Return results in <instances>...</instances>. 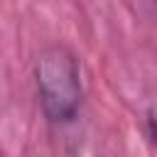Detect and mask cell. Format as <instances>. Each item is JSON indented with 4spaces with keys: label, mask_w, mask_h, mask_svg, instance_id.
<instances>
[{
    "label": "cell",
    "mask_w": 157,
    "mask_h": 157,
    "mask_svg": "<svg viewBox=\"0 0 157 157\" xmlns=\"http://www.w3.org/2000/svg\"><path fill=\"white\" fill-rule=\"evenodd\" d=\"M155 142H157V125H155Z\"/></svg>",
    "instance_id": "obj_2"
},
{
    "label": "cell",
    "mask_w": 157,
    "mask_h": 157,
    "mask_svg": "<svg viewBox=\"0 0 157 157\" xmlns=\"http://www.w3.org/2000/svg\"><path fill=\"white\" fill-rule=\"evenodd\" d=\"M37 86L44 113L52 120H71L81 103L78 64L64 47L47 49L37 61Z\"/></svg>",
    "instance_id": "obj_1"
}]
</instances>
